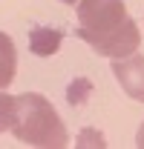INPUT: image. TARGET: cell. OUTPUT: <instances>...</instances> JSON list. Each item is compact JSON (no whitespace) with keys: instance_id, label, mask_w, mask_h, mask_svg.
<instances>
[{"instance_id":"obj_5","label":"cell","mask_w":144,"mask_h":149,"mask_svg":"<svg viewBox=\"0 0 144 149\" xmlns=\"http://www.w3.org/2000/svg\"><path fill=\"white\" fill-rule=\"evenodd\" d=\"M61 40H64V32L61 29H52V26H37L29 32V49L32 55L37 57H52L58 49H61Z\"/></svg>"},{"instance_id":"obj_9","label":"cell","mask_w":144,"mask_h":149,"mask_svg":"<svg viewBox=\"0 0 144 149\" xmlns=\"http://www.w3.org/2000/svg\"><path fill=\"white\" fill-rule=\"evenodd\" d=\"M78 146H104V138L98 129H84V135L78 138Z\"/></svg>"},{"instance_id":"obj_4","label":"cell","mask_w":144,"mask_h":149,"mask_svg":"<svg viewBox=\"0 0 144 149\" xmlns=\"http://www.w3.org/2000/svg\"><path fill=\"white\" fill-rule=\"evenodd\" d=\"M112 74L133 100L144 103V55H130L112 60Z\"/></svg>"},{"instance_id":"obj_11","label":"cell","mask_w":144,"mask_h":149,"mask_svg":"<svg viewBox=\"0 0 144 149\" xmlns=\"http://www.w3.org/2000/svg\"><path fill=\"white\" fill-rule=\"evenodd\" d=\"M61 3H66V6H75V3H78V0H61Z\"/></svg>"},{"instance_id":"obj_3","label":"cell","mask_w":144,"mask_h":149,"mask_svg":"<svg viewBox=\"0 0 144 149\" xmlns=\"http://www.w3.org/2000/svg\"><path fill=\"white\" fill-rule=\"evenodd\" d=\"M75 12H78V26L87 32H109L130 17L124 0H78Z\"/></svg>"},{"instance_id":"obj_8","label":"cell","mask_w":144,"mask_h":149,"mask_svg":"<svg viewBox=\"0 0 144 149\" xmlns=\"http://www.w3.org/2000/svg\"><path fill=\"white\" fill-rule=\"evenodd\" d=\"M90 92H92L90 80H87V77H78V80H72V86H69V92H66V97H69V103L81 106V103L87 100V95H90Z\"/></svg>"},{"instance_id":"obj_1","label":"cell","mask_w":144,"mask_h":149,"mask_svg":"<svg viewBox=\"0 0 144 149\" xmlns=\"http://www.w3.org/2000/svg\"><path fill=\"white\" fill-rule=\"evenodd\" d=\"M12 135L20 143L40 149H64L69 146V135L61 120V115L55 106L37 92H23L18 95V115H15V126Z\"/></svg>"},{"instance_id":"obj_7","label":"cell","mask_w":144,"mask_h":149,"mask_svg":"<svg viewBox=\"0 0 144 149\" xmlns=\"http://www.w3.org/2000/svg\"><path fill=\"white\" fill-rule=\"evenodd\" d=\"M18 115V95H6L0 89V132H12Z\"/></svg>"},{"instance_id":"obj_10","label":"cell","mask_w":144,"mask_h":149,"mask_svg":"<svg viewBox=\"0 0 144 149\" xmlns=\"http://www.w3.org/2000/svg\"><path fill=\"white\" fill-rule=\"evenodd\" d=\"M136 146H138V149H144V123L138 126V135H136Z\"/></svg>"},{"instance_id":"obj_6","label":"cell","mask_w":144,"mask_h":149,"mask_svg":"<svg viewBox=\"0 0 144 149\" xmlns=\"http://www.w3.org/2000/svg\"><path fill=\"white\" fill-rule=\"evenodd\" d=\"M15 72H18V49H15V40L6 35V32H0V89L12 86Z\"/></svg>"},{"instance_id":"obj_2","label":"cell","mask_w":144,"mask_h":149,"mask_svg":"<svg viewBox=\"0 0 144 149\" xmlns=\"http://www.w3.org/2000/svg\"><path fill=\"white\" fill-rule=\"evenodd\" d=\"M78 37L90 46L92 52L109 57V60H118V57H130L138 52L141 46V29L133 17H127L121 26L109 29V32H87V29H78Z\"/></svg>"}]
</instances>
